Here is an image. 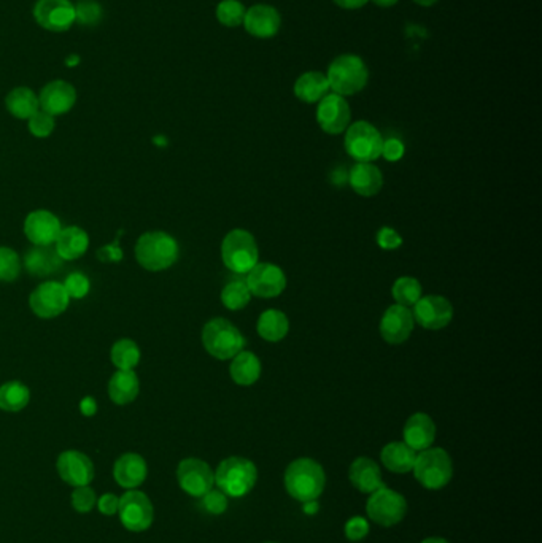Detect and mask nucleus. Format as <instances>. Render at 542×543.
I'll return each instance as SVG.
<instances>
[{"instance_id": "obj_41", "label": "nucleus", "mask_w": 542, "mask_h": 543, "mask_svg": "<svg viewBox=\"0 0 542 543\" xmlns=\"http://www.w3.org/2000/svg\"><path fill=\"white\" fill-rule=\"evenodd\" d=\"M97 504V496L91 486H79L72 493V507L79 514H89Z\"/></svg>"}, {"instance_id": "obj_7", "label": "nucleus", "mask_w": 542, "mask_h": 543, "mask_svg": "<svg viewBox=\"0 0 542 543\" xmlns=\"http://www.w3.org/2000/svg\"><path fill=\"white\" fill-rule=\"evenodd\" d=\"M413 475L428 489H441L454 475V465L448 453L442 448H427L417 455Z\"/></svg>"}, {"instance_id": "obj_9", "label": "nucleus", "mask_w": 542, "mask_h": 543, "mask_svg": "<svg viewBox=\"0 0 542 543\" xmlns=\"http://www.w3.org/2000/svg\"><path fill=\"white\" fill-rule=\"evenodd\" d=\"M118 516L124 528L130 532H144L152 528L154 520L152 500L142 491L128 489V493L120 497Z\"/></svg>"}, {"instance_id": "obj_28", "label": "nucleus", "mask_w": 542, "mask_h": 543, "mask_svg": "<svg viewBox=\"0 0 542 543\" xmlns=\"http://www.w3.org/2000/svg\"><path fill=\"white\" fill-rule=\"evenodd\" d=\"M140 380L134 371H116L109 381L110 399L116 405H128L138 399Z\"/></svg>"}, {"instance_id": "obj_17", "label": "nucleus", "mask_w": 542, "mask_h": 543, "mask_svg": "<svg viewBox=\"0 0 542 543\" xmlns=\"http://www.w3.org/2000/svg\"><path fill=\"white\" fill-rule=\"evenodd\" d=\"M56 469L63 481L73 488L91 485V481L95 479V464L81 451L67 450L61 453Z\"/></svg>"}, {"instance_id": "obj_37", "label": "nucleus", "mask_w": 542, "mask_h": 543, "mask_svg": "<svg viewBox=\"0 0 542 543\" xmlns=\"http://www.w3.org/2000/svg\"><path fill=\"white\" fill-rule=\"evenodd\" d=\"M391 294L398 305L407 308L413 307L421 297V285H420L419 280L413 279V277H401L395 281V285L391 288Z\"/></svg>"}, {"instance_id": "obj_42", "label": "nucleus", "mask_w": 542, "mask_h": 543, "mask_svg": "<svg viewBox=\"0 0 542 543\" xmlns=\"http://www.w3.org/2000/svg\"><path fill=\"white\" fill-rule=\"evenodd\" d=\"M54 126H56L54 116L45 113L44 110H38L34 116H30L29 118L30 134L37 137V138L50 137L53 134V130H54Z\"/></svg>"}, {"instance_id": "obj_12", "label": "nucleus", "mask_w": 542, "mask_h": 543, "mask_svg": "<svg viewBox=\"0 0 542 543\" xmlns=\"http://www.w3.org/2000/svg\"><path fill=\"white\" fill-rule=\"evenodd\" d=\"M246 286L260 299L279 297L287 288V275L279 265L258 263L246 273Z\"/></svg>"}, {"instance_id": "obj_35", "label": "nucleus", "mask_w": 542, "mask_h": 543, "mask_svg": "<svg viewBox=\"0 0 542 543\" xmlns=\"http://www.w3.org/2000/svg\"><path fill=\"white\" fill-rule=\"evenodd\" d=\"M140 357L142 353L138 343L129 338H121L113 343L110 351L112 364L115 365L118 371H134L140 363Z\"/></svg>"}, {"instance_id": "obj_16", "label": "nucleus", "mask_w": 542, "mask_h": 543, "mask_svg": "<svg viewBox=\"0 0 542 543\" xmlns=\"http://www.w3.org/2000/svg\"><path fill=\"white\" fill-rule=\"evenodd\" d=\"M36 21L51 32H64L77 20L71 0H38L34 8Z\"/></svg>"}, {"instance_id": "obj_39", "label": "nucleus", "mask_w": 542, "mask_h": 543, "mask_svg": "<svg viewBox=\"0 0 542 543\" xmlns=\"http://www.w3.org/2000/svg\"><path fill=\"white\" fill-rule=\"evenodd\" d=\"M21 273V259L8 246H0V281H15Z\"/></svg>"}, {"instance_id": "obj_15", "label": "nucleus", "mask_w": 542, "mask_h": 543, "mask_svg": "<svg viewBox=\"0 0 542 543\" xmlns=\"http://www.w3.org/2000/svg\"><path fill=\"white\" fill-rule=\"evenodd\" d=\"M352 120V112L348 107L347 100L339 94H326L320 100L317 108V121L321 130L329 136H339L347 130Z\"/></svg>"}, {"instance_id": "obj_23", "label": "nucleus", "mask_w": 542, "mask_h": 543, "mask_svg": "<svg viewBox=\"0 0 542 543\" xmlns=\"http://www.w3.org/2000/svg\"><path fill=\"white\" fill-rule=\"evenodd\" d=\"M347 183L358 196L374 197L382 189V171L372 163H356L348 171Z\"/></svg>"}, {"instance_id": "obj_4", "label": "nucleus", "mask_w": 542, "mask_h": 543, "mask_svg": "<svg viewBox=\"0 0 542 543\" xmlns=\"http://www.w3.org/2000/svg\"><path fill=\"white\" fill-rule=\"evenodd\" d=\"M326 79L334 94H339L342 97L354 96L368 85V65L364 64L362 57L342 54L331 63Z\"/></svg>"}, {"instance_id": "obj_18", "label": "nucleus", "mask_w": 542, "mask_h": 543, "mask_svg": "<svg viewBox=\"0 0 542 543\" xmlns=\"http://www.w3.org/2000/svg\"><path fill=\"white\" fill-rule=\"evenodd\" d=\"M61 230L63 226L58 216L48 210H34L24 220V236L37 246L54 245Z\"/></svg>"}, {"instance_id": "obj_2", "label": "nucleus", "mask_w": 542, "mask_h": 543, "mask_svg": "<svg viewBox=\"0 0 542 543\" xmlns=\"http://www.w3.org/2000/svg\"><path fill=\"white\" fill-rule=\"evenodd\" d=\"M325 472L321 465L309 459L301 457L293 461L285 472V488L291 497L301 502L317 500L325 489Z\"/></svg>"}, {"instance_id": "obj_36", "label": "nucleus", "mask_w": 542, "mask_h": 543, "mask_svg": "<svg viewBox=\"0 0 542 543\" xmlns=\"http://www.w3.org/2000/svg\"><path fill=\"white\" fill-rule=\"evenodd\" d=\"M250 300H252V293L246 281L242 280L229 281L221 291V302L224 307L231 312H239L242 308H246L250 304Z\"/></svg>"}, {"instance_id": "obj_21", "label": "nucleus", "mask_w": 542, "mask_h": 543, "mask_svg": "<svg viewBox=\"0 0 542 543\" xmlns=\"http://www.w3.org/2000/svg\"><path fill=\"white\" fill-rule=\"evenodd\" d=\"M282 24L280 13L271 5H254L246 10L244 26L250 36L256 38H271L277 36Z\"/></svg>"}, {"instance_id": "obj_6", "label": "nucleus", "mask_w": 542, "mask_h": 543, "mask_svg": "<svg viewBox=\"0 0 542 543\" xmlns=\"http://www.w3.org/2000/svg\"><path fill=\"white\" fill-rule=\"evenodd\" d=\"M258 480L256 465L246 457L231 456L224 459L215 472L218 489L231 497H242L254 489Z\"/></svg>"}, {"instance_id": "obj_24", "label": "nucleus", "mask_w": 542, "mask_h": 543, "mask_svg": "<svg viewBox=\"0 0 542 543\" xmlns=\"http://www.w3.org/2000/svg\"><path fill=\"white\" fill-rule=\"evenodd\" d=\"M404 443L413 450L423 451L433 445L436 424L427 414H413L404 424Z\"/></svg>"}, {"instance_id": "obj_55", "label": "nucleus", "mask_w": 542, "mask_h": 543, "mask_svg": "<svg viewBox=\"0 0 542 543\" xmlns=\"http://www.w3.org/2000/svg\"><path fill=\"white\" fill-rule=\"evenodd\" d=\"M268 543H274V542H268Z\"/></svg>"}, {"instance_id": "obj_53", "label": "nucleus", "mask_w": 542, "mask_h": 543, "mask_svg": "<svg viewBox=\"0 0 542 543\" xmlns=\"http://www.w3.org/2000/svg\"><path fill=\"white\" fill-rule=\"evenodd\" d=\"M421 543H448L446 539H441V537H429L427 540H423Z\"/></svg>"}, {"instance_id": "obj_26", "label": "nucleus", "mask_w": 542, "mask_h": 543, "mask_svg": "<svg viewBox=\"0 0 542 543\" xmlns=\"http://www.w3.org/2000/svg\"><path fill=\"white\" fill-rule=\"evenodd\" d=\"M348 477L352 485L362 491V493L371 494L377 491L379 488H382V472L380 467L377 465L376 461H372L371 457H358L354 459L350 465Z\"/></svg>"}, {"instance_id": "obj_30", "label": "nucleus", "mask_w": 542, "mask_h": 543, "mask_svg": "<svg viewBox=\"0 0 542 543\" xmlns=\"http://www.w3.org/2000/svg\"><path fill=\"white\" fill-rule=\"evenodd\" d=\"M415 459H417V451L413 450L407 443L391 442L383 447V465L395 473L413 471Z\"/></svg>"}, {"instance_id": "obj_14", "label": "nucleus", "mask_w": 542, "mask_h": 543, "mask_svg": "<svg viewBox=\"0 0 542 543\" xmlns=\"http://www.w3.org/2000/svg\"><path fill=\"white\" fill-rule=\"evenodd\" d=\"M413 322L421 328L429 330H439L447 328L454 320V305L444 296H421L419 302L413 305Z\"/></svg>"}, {"instance_id": "obj_32", "label": "nucleus", "mask_w": 542, "mask_h": 543, "mask_svg": "<svg viewBox=\"0 0 542 543\" xmlns=\"http://www.w3.org/2000/svg\"><path fill=\"white\" fill-rule=\"evenodd\" d=\"M329 91V83L321 71L303 73L295 83V96L305 104L320 102Z\"/></svg>"}, {"instance_id": "obj_29", "label": "nucleus", "mask_w": 542, "mask_h": 543, "mask_svg": "<svg viewBox=\"0 0 542 543\" xmlns=\"http://www.w3.org/2000/svg\"><path fill=\"white\" fill-rule=\"evenodd\" d=\"M231 379L236 385L252 386L260 380L261 361L252 351H240L238 356L232 357L229 367Z\"/></svg>"}, {"instance_id": "obj_45", "label": "nucleus", "mask_w": 542, "mask_h": 543, "mask_svg": "<svg viewBox=\"0 0 542 543\" xmlns=\"http://www.w3.org/2000/svg\"><path fill=\"white\" fill-rule=\"evenodd\" d=\"M369 522L362 516H354L346 524V536L350 542H360L368 536Z\"/></svg>"}, {"instance_id": "obj_5", "label": "nucleus", "mask_w": 542, "mask_h": 543, "mask_svg": "<svg viewBox=\"0 0 542 543\" xmlns=\"http://www.w3.org/2000/svg\"><path fill=\"white\" fill-rule=\"evenodd\" d=\"M221 259L229 271L246 275L258 264V243L246 229H232L221 243Z\"/></svg>"}, {"instance_id": "obj_38", "label": "nucleus", "mask_w": 542, "mask_h": 543, "mask_svg": "<svg viewBox=\"0 0 542 543\" xmlns=\"http://www.w3.org/2000/svg\"><path fill=\"white\" fill-rule=\"evenodd\" d=\"M246 10L239 0H223L217 7L218 21L226 28H238L244 24Z\"/></svg>"}, {"instance_id": "obj_43", "label": "nucleus", "mask_w": 542, "mask_h": 543, "mask_svg": "<svg viewBox=\"0 0 542 543\" xmlns=\"http://www.w3.org/2000/svg\"><path fill=\"white\" fill-rule=\"evenodd\" d=\"M203 505L209 514H221L228 508V497L220 489H210L209 493L204 494Z\"/></svg>"}, {"instance_id": "obj_46", "label": "nucleus", "mask_w": 542, "mask_h": 543, "mask_svg": "<svg viewBox=\"0 0 542 543\" xmlns=\"http://www.w3.org/2000/svg\"><path fill=\"white\" fill-rule=\"evenodd\" d=\"M405 146L404 143L401 142L396 137H390L387 140H383L382 156L388 163H398L404 157Z\"/></svg>"}, {"instance_id": "obj_31", "label": "nucleus", "mask_w": 542, "mask_h": 543, "mask_svg": "<svg viewBox=\"0 0 542 543\" xmlns=\"http://www.w3.org/2000/svg\"><path fill=\"white\" fill-rule=\"evenodd\" d=\"M256 330L260 334L261 338H264L266 342L277 343L283 340L288 336L289 320L287 314L280 310H266L264 313L260 314Z\"/></svg>"}, {"instance_id": "obj_10", "label": "nucleus", "mask_w": 542, "mask_h": 543, "mask_svg": "<svg viewBox=\"0 0 542 543\" xmlns=\"http://www.w3.org/2000/svg\"><path fill=\"white\" fill-rule=\"evenodd\" d=\"M366 510L372 522L390 528L403 522L407 512V502L401 494L382 486L374 493H371Z\"/></svg>"}, {"instance_id": "obj_27", "label": "nucleus", "mask_w": 542, "mask_h": 543, "mask_svg": "<svg viewBox=\"0 0 542 543\" xmlns=\"http://www.w3.org/2000/svg\"><path fill=\"white\" fill-rule=\"evenodd\" d=\"M89 246V236L85 229L79 226H69L61 230L54 248L58 251L59 256L63 261H75L83 256Z\"/></svg>"}, {"instance_id": "obj_49", "label": "nucleus", "mask_w": 542, "mask_h": 543, "mask_svg": "<svg viewBox=\"0 0 542 543\" xmlns=\"http://www.w3.org/2000/svg\"><path fill=\"white\" fill-rule=\"evenodd\" d=\"M97 257L101 261H105V263H120L123 259V251H121L120 245H118V240H116L115 243L107 245V246H104V248L97 251Z\"/></svg>"}, {"instance_id": "obj_40", "label": "nucleus", "mask_w": 542, "mask_h": 543, "mask_svg": "<svg viewBox=\"0 0 542 543\" xmlns=\"http://www.w3.org/2000/svg\"><path fill=\"white\" fill-rule=\"evenodd\" d=\"M63 285L71 299H83L91 291V281L81 272H72L71 275H67Z\"/></svg>"}, {"instance_id": "obj_33", "label": "nucleus", "mask_w": 542, "mask_h": 543, "mask_svg": "<svg viewBox=\"0 0 542 543\" xmlns=\"http://www.w3.org/2000/svg\"><path fill=\"white\" fill-rule=\"evenodd\" d=\"M5 105L10 114H13L18 120H29L30 116L40 110L38 97L29 88H16L5 99Z\"/></svg>"}, {"instance_id": "obj_22", "label": "nucleus", "mask_w": 542, "mask_h": 543, "mask_svg": "<svg viewBox=\"0 0 542 543\" xmlns=\"http://www.w3.org/2000/svg\"><path fill=\"white\" fill-rule=\"evenodd\" d=\"M148 475V465L138 453H124L113 464V479L126 489H136Z\"/></svg>"}, {"instance_id": "obj_20", "label": "nucleus", "mask_w": 542, "mask_h": 543, "mask_svg": "<svg viewBox=\"0 0 542 543\" xmlns=\"http://www.w3.org/2000/svg\"><path fill=\"white\" fill-rule=\"evenodd\" d=\"M77 102V91L71 83L56 79L45 86L38 97L40 108L51 116L67 113Z\"/></svg>"}, {"instance_id": "obj_25", "label": "nucleus", "mask_w": 542, "mask_h": 543, "mask_svg": "<svg viewBox=\"0 0 542 543\" xmlns=\"http://www.w3.org/2000/svg\"><path fill=\"white\" fill-rule=\"evenodd\" d=\"M63 257L53 245L37 246L34 245L24 255V267L32 277H48L51 273L59 271L63 265Z\"/></svg>"}, {"instance_id": "obj_8", "label": "nucleus", "mask_w": 542, "mask_h": 543, "mask_svg": "<svg viewBox=\"0 0 542 543\" xmlns=\"http://www.w3.org/2000/svg\"><path fill=\"white\" fill-rule=\"evenodd\" d=\"M346 151L356 163H374L382 156L383 137L371 122L356 121L346 132Z\"/></svg>"}, {"instance_id": "obj_1", "label": "nucleus", "mask_w": 542, "mask_h": 543, "mask_svg": "<svg viewBox=\"0 0 542 543\" xmlns=\"http://www.w3.org/2000/svg\"><path fill=\"white\" fill-rule=\"evenodd\" d=\"M179 256V242L164 230L145 232L136 243V259L145 271H167L177 263Z\"/></svg>"}, {"instance_id": "obj_50", "label": "nucleus", "mask_w": 542, "mask_h": 543, "mask_svg": "<svg viewBox=\"0 0 542 543\" xmlns=\"http://www.w3.org/2000/svg\"><path fill=\"white\" fill-rule=\"evenodd\" d=\"M80 412L85 414V416H95L96 412H97V402H96L95 397H85V399L80 402Z\"/></svg>"}, {"instance_id": "obj_34", "label": "nucleus", "mask_w": 542, "mask_h": 543, "mask_svg": "<svg viewBox=\"0 0 542 543\" xmlns=\"http://www.w3.org/2000/svg\"><path fill=\"white\" fill-rule=\"evenodd\" d=\"M30 391L28 386L13 380L0 386V408L8 414H16L28 407Z\"/></svg>"}, {"instance_id": "obj_51", "label": "nucleus", "mask_w": 542, "mask_h": 543, "mask_svg": "<svg viewBox=\"0 0 542 543\" xmlns=\"http://www.w3.org/2000/svg\"><path fill=\"white\" fill-rule=\"evenodd\" d=\"M336 5H339L340 8H346V10H356V8H362L368 4L369 0H333Z\"/></svg>"}, {"instance_id": "obj_52", "label": "nucleus", "mask_w": 542, "mask_h": 543, "mask_svg": "<svg viewBox=\"0 0 542 543\" xmlns=\"http://www.w3.org/2000/svg\"><path fill=\"white\" fill-rule=\"evenodd\" d=\"M372 2H374L376 5H379V7L383 8L393 7L395 4H398V0H372Z\"/></svg>"}, {"instance_id": "obj_3", "label": "nucleus", "mask_w": 542, "mask_h": 543, "mask_svg": "<svg viewBox=\"0 0 542 543\" xmlns=\"http://www.w3.org/2000/svg\"><path fill=\"white\" fill-rule=\"evenodd\" d=\"M203 345L210 356L228 361L246 348V337L224 318H213L203 329Z\"/></svg>"}, {"instance_id": "obj_54", "label": "nucleus", "mask_w": 542, "mask_h": 543, "mask_svg": "<svg viewBox=\"0 0 542 543\" xmlns=\"http://www.w3.org/2000/svg\"><path fill=\"white\" fill-rule=\"evenodd\" d=\"M413 2H417L421 7H431L438 0H413Z\"/></svg>"}, {"instance_id": "obj_13", "label": "nucleus", "mask_w": 542, "mask_h": 543, "mask_svg": "<svg viewBox=\"0 0 542 543\" xmlns=\"http://www.w3.org/2000/svg\"><path fill=\"white\" fill-rule=\"evenodd\" d=\"M177 480L185 493L193 497H203L215 485V473L210 465L197 457L183 459L177 467Z\"/></svg>"}, {"instance_id": "obj_48", "label": "nucleus", "mask_w": 542, "mask_h": 543, "mask_svg": "<svg viewBox=\"0 0 542 543\" xmlns=\"http://www.w3.org/2000/svg\"><path fill=\"white\" fill-rule=\"evenodd\" d=\"M97 508H99V512L102 514H105V516H113V514H118V505H120V497H116L113 493H107L101 496L99 499H97Z\"/></svg>"}, {"instance_id": "obj_11", "label": "nucleus", "mask_w": 542, "mask_h": 543, "mask_svg": "<svg viewBox=\"0 0 542 543\" xmlns=\"http://www.w3.org/2000/svg\"><path fill=\"white\" fill-rule=\"evenodd\" d=\"M71 297L64 285L59 281H45L37 286L29 297V307L42 320H51L64 313L69 308Z\"/></svg>"}, {"instance_id": "obj_19", "label": "nucleus", "mask_w": 542, "mask_h": 543, "mask_svg": "<svg viewBox=\"0 0 542 543\" xmlns=\"http://www.w3.org/2000/svg\"><path fill=\"white\" fill-rule=\"evenodd\" d=\"M413 326V310L396 304L385 310L380 320V336L390 345H401L411 337Z\"/></svg>"}, {"instance_id": "obj_47", "label": "nucleus", "mask_w": 542, "mask_h": 543, "mask_svg": "<svg viewBox=\"0 0 542 543\" xmlns=\"http://www.w3.org/2000/svg\"><path fill=\"white\" fill-rule=\"evenodd\" d=\"M75 13L81 22L89 24V22H96L99 20L101 8L95 2H80L79 7L75 8Z\"/></svg>"}, {"instance_id": "obj_44", "label": "nucleus", "mask_w": 542, "mask_h": 543, "mask_svg": "<svg viewBox=\"0 0 542 543\" xmlns=\"http://www.w3.org/2000/svg\"><path fill=\"white\" fill-rule=\"evenodd\" d=\"M376 240L377 245L385 251L398 250L399 246L403 245V237L399 236V232L396 229L390 228V226H385V228L379 229Z\"/></svg>"}]
</instances>
